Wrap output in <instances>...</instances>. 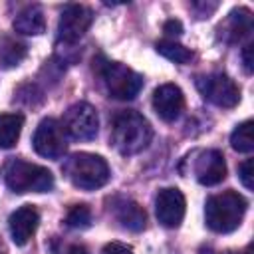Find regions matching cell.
Listing matches in <instances>:
<instances>
[{
	"mask_svg": "<svg viewBox=\"0 0 254 254\" xmlns=\"http://www.w3.org/2000/svg\"><path fill=\"white\" fill-rule=\"evenodd\" d=\"M232 254H250V250H246V252H232Z\"/></svg>",
	"mask_w": 254,
	"mask_h": 254,
	"instance_id": "obj_27",
	"label": "cell"
},
{
	"mask_svg": "<svg viewBox=\"0 0 254 254\" xmlns=\"http://www.w3.org/2000/svg\"><path fill=\"white\" fill-rule=\"evenodd\" d=\"M52 254H89V252H87V248L83 244H69V242L54 240Z\"/></svg>",
	"mask_w": 254,
	"mask_h": 254,
	"instance_id": "obj_22",
	"label": "cell"
},
{
	"mask_svg": "<svg viewBox=\"0 0 254 254\" xmlns=\"http://www.w3.org/2000/svg\"><path fill=\"white\" fill-rule=\"evenodd\" d=\"M230 145L234 151L238 153H250L254 149V137H252V121L246 119L240 125H236V129L230 135Z\"/></svg>",
	"mask_w": 254,
	"mask_h": 254,
	"instance_id": "obj_20",
	"label": "cell"
},
{
	"mask_svg": "<svg viewBox=\"0 0 254 254\" xmlns=\"http://www.w3.org/2000/svg\"><path fill=\"white\" fill-rule=\"evenodd\" d=\"M185 212H187V200H185V194L179 189L167 187V189H161L157 192L155 214H157V218L163 226L177 228L183 222Z\"/></svg>",
	"mask_w": 254,
	"mask_h": 254,
	"instance_id": "obj_10",
	"label": "cell"
},
{
	"mask_svg": "<svg viewBox=\"0 0 254 254\" xmlns=\"http://www.w3.org/2000/svg\"><path fill=\"white\" fill-rule=\"evenodd\" d=\"M163 32L167 34V36H181L183 34V24H181V20H167L165 24H163Z\"/></svg>",
	"mask_w": 254,
	"mask_h": 254,
	"instance_id": "obj_25",
	"label": "cell"
},
{
	"mask_svg": "<svg viewBox=\"0 0 254 254\" xmlns=\"http://www.w3.org/2000/svg\"><path fill=\"white\" fill-rule=\"evenodd\" d=\"M4 181L6 187L12 192L24 194V192H48L54 189V175L46 167L14 159L8 163L4 171Z\"/></svg>",
	"mask_w": 254,
	"mask_h": 254,
	"instance_id": "obj_4",
	"label": "cell"
},
{
	"mask_svg": "<svg viewBox=\"0 0 254 254\" xmlns=\"http://www.w3.org/2000/svg\"><path fill=\"white\" fill-rule=\"evenodd\" d=\"M196 87L200 91V95L218 105V107H236L240 101V89L234 83L232 77H228L226 73H206V75H198L196 77Z\"/></svg>",
	"mask_w": 254,
	"mask_h": 254,
	"instance_id": "obj_6",
	"label": "cell"
},
{
	"mask_svg": "<svg viewBox=\"0 0 254 254\" xmlns=\"http://www.w3.org/2000/svg\"><path fill=\"white\" fill-rule=\"evenodd\" d=\"M64 131L65 135H69L75 141H91L95 139L97 131H99V117L93 105L79 101L73 103L71 107H67L65 115H64Z\"/></svg>",
	"mask_w": 254,
	"mask_h": 254,
	"instance_id": "obj_8",
	"label": "cell"
},
{
	"mask_svg": "<svg viewBox=\"0 0 254 254\" xmlns=\"http://www.w3.org/2000/svg\"><path fill=\"white\" fill-rule=\"evenodd\" d=\"M28 50L22 42H16L12 38H2L0 40V67L10 69L20 65V62L26 58Z\"/></svg>",
	"mask_w": 254,
	"mask_h": 254,
	"instance_id": "obj_18",
	"label": "cell"
},
{
	"mask_svg": "<svg viewBox=\"0 0 254 254\" xmlns=\"http://www.w3.org/2000/svg\"><path fill=\"white\" fill-rule=\"evenodd\" d=\"M101 254H133V248L123 242H109L103 246Z\"/></svg>",
	"mask_w": 254,
	"mask_h": 254,
	"instance_id": "obj_24",
	"label": "cell"
},
{
	"mask_svg": "<svg viewBox=\"0 0 254 254\" xmlns=\"http://www.w3.org/2000/svg\"><path fill=\"white\" fill-rule=\"evenodd\" d=\"M153 109L163 121H167V123L177 121L185 109V95H183L181 87L175 83L159 85L153 91Z\"/></svg>",
	"mask_w": 254,
	"mask_h": 254,
	"instance_id": "obj_11",
	"label": "cell"
},
{
	"mask_svg": "<svg viewBox=\"0 0 254 254\" xmlns=\"http://www.w3.org/2000/svg\"><path fill=\"white\" fill-rule=\"evenodd\" d=\"M65 224L69 228H87L91 224V210L85 204H75L65 214Z\"/></svg>",
	"mask_w": 254,
	"mask_h": 254,
	"instance_id": "obj_21",
	"label": "cell"
},
{
	"mask_svg": "<svg viewBox=\"0 0 254 254\" xmlns=\"http://www.w3.org/2000/svg\"><path fill=\"white\" fill-rule=\"evenodd\" d=\"M238 177H240L242 185H244L248 190L254 189V181H252V159H246V161H242V163L238 165Z\"/></svg>",
	"mask_w": 254,
	"mask_h": 254,
	"instance_id": "obj_23",
	"label": "cell"
},
{
	"mask_svg": "<svg viewBox=\"0 0 254 254\" xmlns=\"http://www.w3.org/2000/svg\"><path fill=\"white\" fill-rule=\"evenodd\" d=\"M64 173L69 183L83 190H95L107 185L111 171L103 157L93 153H75L64 163Z\"/></svg>",
	"mask_w": 254,
	"mask_h": 254,
	"instance_id": "obj_3",
	"label": "cell"
},
{
	"mask_svg": "<svg viewBox=\"0 0 254 254\" xmlns=\"http://www.w3.org/2000/svg\"><path fill=\"white\" fill-rule=\"evenodd\" d=\"M246 198L236 190H224L212 194L204 204V218L206 226L212 232L228 234L236 230L246 214Z\"/></svg>",
	"mask_w": 254,
	"mask_h": 254,
	"instance_id": "obj_2",
	"label": "cell"
},
{
	"mask_svg": "<svg viewBox=\"0 0 254 254\" xmlns=\"http://www.w3.org/2000/svg\"><path fill=\"white\" fill-rule=\"evenodd\" d=\"M153 139V129L149 125V121L137 113V111H121L115 119H113V129H111V141L113 147L129 157V155H137L143 149L149 147Z\"/></svg>",
	"mask_w": 254,
	"mask_h": 254,
	"instance_id": "obj_1",
	"label": "cell"
},
{
	"mask_svg": "<svg viewBox=\"0 0 254 254\" xmlns=\"http://www.w3.org/2000/svg\"><path fill=\"white\" fill-rule=\"evenodd\" d=\"M196 181L204 187H214L226 179V161L218 149H206L194 161Z\"/></svg>",
	"mask_w": 254,
	"mask_h": 254,
	"instance_id": "obj_12",
	"label": "cell"
},
{
	"mask_svg": "<svg viewBox=\"0 0 254 254\" xmlns=\"http://www.w3.org/2000/svg\"><path fill=\"white\" fill-rule=\"evenodd\" d=\"M242 64H244V69H246V73H252V46L248 44V46H244V50H242Z\"/></svg>",
	"mask_w": 254,
	"mask_h": 254,
	"instance_id": "obj_26",
	"label": "cell"
},
{
	"mask_svg": "<svg viewBox=\"0 0 254 254\" xmlns=\"http://www.w3.org/2000/svg\"><path fill=\"white\" fill-rule=\"evenodd\" d=\"M32 145L40 157L60 159L67 151V135L64 131V125L54 117L42 119L34 131Z\"/></svg>",
	"mask_w": 254,
	"mask_h": 254,
	"instance_id": "obj_7",
	"label": "cell"
},
{
	"mask_svg": "<svg viewBox=\"0 0 254 254\" xmlns=\"http://www.w3.org/2000/svg\"><path fill=\"white\" fill-rule=\"evenodd\" d=\"M113 214L115 218L121 222L123 228L133 230V232H141L145 228L147 222V214L145 210L131 198H115L113 200Z\"/></svg>",
	"mask_w": 254,
	"mask_h": 254,
	"instance_id": "obj_14",
	"label": "cell"
},
{
	"mask_svg": "<svg viewBox=\"0 0 254 254\" xmlns=\"http://www.w3.org/2000/svg\"><path fill=\"white\" fill-rule=\"evenodd\" d=\"M38 224H40V212L32 204H24L16 208L8 218L12 242L16 246H26L34 236V232L38 230Z\"/></svg>",
	"mask_w": 254,
	"mask_h": 254,
	"instance_id": "obj_13",
	"label": "cell"
},
{
	"mask_svg": "<svg viewBox=\"0 0 254 254\" xmlns=\"http://www.w3.org/2000/svg\"><path fill=\"white\" fill-rule=\"evenodd\" d=\"M14 30L24 36H40L46 30V16L44 10L38 4H30L24 10H20L12 22Z\"/></svg>",
	"mask_w": 254,
	"mask_h": 254,
	"instance_id": "obj_15",
	"label": "cell"
},
{
	"mask_svg": "<svg viewBox=\"0 0 254 254\" xmlns=\"http://www.w3.org/2000/svg\"><path fill=\"white\" fill-rule=\"evenodd\" d=\"M0 254H2V250H0Z\"/></svg>",
	"mask_w": 254,
	"mask_h": 254,
	"instance_id": "obj_28",
	"label": "cell"
},
{
	"mask_svg": "<svg viewBox=\"0 0 254 254\" xmlns=\"http://www.w3.org/2000/svg\"><path fill=\"white\" fill-rule=\"evenodd\" d=\"M24 115L22 113H2L0 115V149H12L22 133Z\"/></svg>",
	"mask_w": 254,
	"mask_h": 254,
	"instance_id": "obj_16",
	"label": "cell"
},
{
	"mask_svg": "<svg viewBox=\"0 0 254 254\" xmlns=\"http://www.w3.org/2000/svg\"><path fill=\"white\" fill-rule=\"evenodd\" d=\"M252 32V14L246 8L232 10L226 20V34L230 42H238Z\"/></svg>",
	"mask_w": 254,
	"mask_h": 254,
	"instance_id": "obj_17",
	"label": "cell"
},
{
	"mask_svg": "<svg viewBox=\"0 0 254 254\" xmlns=\"http://www.w3.org/2000/svg\"><path fill=\"white\" fill-rule=\"evenodd\" d=\"M155 50L163 58H167L175 64H189L192 60V52L189 48H185L183 44L175 42V40H161V42L155 44Z\"/></svg>",
	"mask_w": 254,
	"mask_h": 254,
	"instance_id": "obj_19",
	"label": "cell"
},
{
	"mask_svg": "<svg viewBox=\"0 0 254 254\" xmlns=\"http://www.w3.org/2000/svg\"><path fill=\"white\" fill-rule=\"evenodd\" d=\"M99 73H101L107 93L119 101L137 97V93L143 87V75H139L135 69H131L119 62H105L99 67Z\"/></svg>",
	"mask_w": 254,
	"mask_h": 254,
	"instance_id": "obj_5",
	"label": "cell"
},
{
	"mask_svg": "<svg viewBox=\"0 0 254 254\" xmlns=\"http://www.w3.org/2000/svg\"><path fill=\"white\" fill-rule=\"evenodd\" d=\"M93 14L87 6L81 4H67L60 16L58 22V38L64 44H73L77 42L91 26Z\"/></svg>",
	"mask_w": 254,
	"mask_h": 254,
	"instance_id": "obj_9",
	"label": "cell"
}]
</instances>
